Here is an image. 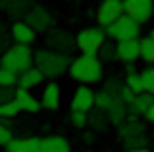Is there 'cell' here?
<instances>
[{"instance_id": "obj_1", "label": "cell", "mask_w": 154, "mask_h": 152, "mask_svg": "<svg viewBox=\"0 0 154 152\" xmlns=\"http://www.w3.org/2000/svg\"><path fill=\"white\" fill-rule=\"evenodd\" d=\"M69 76L81 85H94L103 81V60L96 54H81L69 63Z\"/></svg>"}, {"instance_id": "obj_2", "label": "cell", "mask_w": 154, "mask_h": 152, "mask_svg": "<svg viewBox=\"0 0 154 152\" xmlns=\"http://www.w3.org/2000/svg\"><path fill=\"white\" fill-rule=\"evenodd\" d=\"M69 54H60V51H54V49H36L34 51V65L45 74V78L54 81V78L63 76L67 70H69Z\"/></svg>"}, {"instance_id": "obj_3", "label": "cell", "mask_w": 154, "mask_h": 152, "mask_svg": "<svg viewBox=\"0 0 154 152\" xmlns=\"http://www.w3.org/2000/svg\"><path fill=\"white\" fill-rule=\"evenodd\" d=\"M119 141L123 143V148H150V137H147L145 123L139 119H127L119 125L116 132Z\"/></svg>"}, {"instance_id": "obj_4", "label": "cell", "mask_w": 154, "mask_h": 152, "mask_svg": "<svg viewBox=\"0 0 154 152\" xmlns=\"http://www.w3.org/2000/svg\"><path fill=\"white\" fill-rule=\"evenodd\" d=\"M0 65L16 72V74H23L25 70L34 67V51H31L29 45L14 43L5 54H0Z\"/></svg>"}, {"instance_id": "obj_5", "label": "cell", "mask_w": 154, "mask_h": 152, "mask_svg": "<svg viewBox=\"0 0 154 152\" xmlns=\"http://www.w3.org/2000/svg\"><path fill=\"white\" fill-rule=\"evenodd\" d=\"M105 34L109 36L112 40H132V38H139L141 36V23L134 20L132 16L123 14L119 20H114L109 27H105Z\"/></svg>"}, {"instance_id": "obj_6", "label": "cell", "mask_w": 154, "mask_h": 152, "mask_svg": "<svg viewBox=\"0 0 154 152\" xmlns=\"http://www.w3.org/2000/svg\"><path fill=\"white\" fill-rule=\"evenodd\" d=\"M105 27H85L76 34V49L81 54H98V49L105 43Z\"/></svg>"}, {"instance_id": "obj_7", "label": "cell", "mask_w": 154, "mask_h": 152, "mask_svg": "<svg viewBox=\"0 0 154 152\" xmlns=\"http://www.w3.org/2000/svg\"><path fill=\"white\" fill-rule=\"evenodd\" d=\"M45 47L47 49H54V51H60V54H72L76 49V36L69 34L67 29L51 27L45 34Z\"/></svg>"}, {"instance_id": "obj_8", "label": "cell", "mask_w": 154, "mask_h": 152, "mask_svg": "<svg viewBox=\"0 0 154 152\" xmlns=\"http://www.w3.org/2000/svg\"><path fill=\"white\" fill-rule=\"evenodd\" d=\"M25 23H27L36 34H47V31L51 29V25H54V18H51V11L47 7L34 5V7L29 9V14L25 16Z\"/></svg>"}, {"instance_id": "obj_9", "label": "cell", "mask_w": 154, "mask_h": 152, "mask_svg": "<svg viewBox=\"0 0 154 152\" xmlns=\"http://www.w3.org/2000/svg\"><path fill=\"white\" fill-rule=\"evenodd\" d=\"M125 14V5L123 0H100L98 9H96V20L100 27H109L114 20H119Z\"/></svg>"}, {"instance_id": "obj_10", "label": "cell", "mask_w": 154, "mask_h": 152, "mask_svg": "<svg viewBox=\"0 0 154 152\" xmlns=\"http://www.w3.org/2000/svg\"><path fill=\"white\" fill-rule=\"evenodd\" d=\"M125 14L139 23H145L154 16V0H123Z\"/></svg>"}, {"instance_id": "obj_11", "label": "cell", "mask_w": 154, "mask_h": 152, "mask_svg": "<svg viewBox=\"0 0 154 152\" xmlns=\"http://www.w3.org/2000/svg\"><path fill=\"white\" fill-rule=\"evenodd\" d=\"M96 107V92L92 85H78L72 96V110H81V112H89Z\"/></svg>"}, {"instance_id": "obj_12", "label": "cell", "mask_w": 154, "mask_h": 152, "mask_svg": "<svg viewBox=\"0 0 154 152\" xmlns=\"http://www.w3.org/2000/svg\"><path fill=\"white\" fill-rule=\"evenodd\" d=\"M116 51H119V60L125 65H132L141 58V40L132 38V40H119L116 43Z\"/></svg>"}, {"instance_id": "obj_13", "label": "cell", "mask_w": 154, "mask_h": 152, "mask_svg": "<svg viewBox=\"0 0 154 152\" xmlns=\"http://www.w3.org/2000/svg\"><path fill=\"white\" fill-rule=\"evenodd\" d=\"M40 105L45 110H49V112L58 110V105H60V85H58V83H47V85L42 87Z\"/></svg>"}, {"instance_id": "obj_14", "label": "cell", "mask_w": 154, "mask_h": 152, "mask_svg": "<svg viewBox=\"0 0 154 152\" xmlns=\"http://www.w3.org/2000/svg\"><path fill=\"white\" fill-rule=\"evenodd\" d=\"M11 38H14V43H20V45H31L36 40V31L29 27L25 20H14V25H11Z\"/></svg>"}, {"instance_id": "obj_15", "label": "cell", "mask_w": 154, "mask_h": 152, "mask_svg": "<svg viewBox=\"0 0 154 152\" xmlns=\"http://www.w3.org/2000/svg\"><path fill=\"white\" fill-rule=\"evenodd\" d=\"M112 125V121H109L107 112L100 107H94L87 112V128L94 130V132H107V128Z\"/></svg>"}, {"instance_id": "obj_16", "label": "cell", "mask_w": 154, "mask_h": 152, "mask_svg": "<svg viewBox=\"0 0 154 152\" xmlns=\"http://www.w3.org/2000/svg\"><path fill=\"white\" fill-rule=\"evenodd\" d=\"M152 101H154V96H152V94H147V92L136 94L134 101L127 105V119H139V116H143V114H145V110L150 107Z\"/></svg>"}, {"instance_id": "obj_17", "label": "cell", "mask_w": 154, "mask_h": 152, "mask_svg": "<svg viewBox=\"0 0 154 152\" xmlns=\"http://www.w3.org/2000/svg\"><path fill=\"white\" fill-rule=\"evenodd\" d=\"M16 103L20 105L23 112H29V114H36V112L42 107V105H40V98H36L29 90H23V87H18V90H16Z\"/></svg>"}, {"instance_id": "obj_18", "label": "cell", "mask_w": 154, "mask_h": 152, "mask_svg": "<svg viewBox=\"0 0 154 152\" xmlns=\"http://www.w3.org/2000/svg\"><path fill=\"white\" fill-rule=\"evenodd\" d=\"M42 81H45V74L36 65L25 70L23 74H18V87H23V90H36Z\"/></svg>"}, {"instance_id": "obj_19", "label": "cell", "mask_w": 154, "mask_h": 152, "mask_svg": "<svg viewBox=\"0 0 154 152\" xmlns=\"http://www.w3.org/2000/svg\"><path fill=\"white\" fill-rule=\"evenodd\" d=\"M40 137H29V139H11L5 148L7 152H38L40 150Z\"/></svg>"}, {"instance_id": "obj_20", "label": "cell", "mask_w": 154, "mask_h": 152, "mask_svg": "<svg viewBox=\"0 0 154 152\" xmlns=\"http://www.w3.org/2000/svg\"><path fill=\"white\" fill-rule=\"evenodd\" d=\"M38 152H72L69 141L60 134H54V137H45L40 141V150Z\"/></svg>"}, {"instance_id": "obj_21", "label": "cell", "mask_w": 154, "mask_h": 152, "mask_svg": "<svg viewBox=\"0 0 154 152\" xmlns=\"http://www.w3.org/2000/svg\"><path fill=\"white\" fill-rule=\"evenodd\" d=\"M107 116L112 121V125H121L123 121H127V103H123L121 96L112 98V103L107 107Z\"/></svg>"}, {"instance_id": "obj_22", "label": "cell", "mask_w": 154, "mask_h": 152, "mask_svg": "<svg viewBox=\"0 0 154 152\" xmlns=\"http://www.w3.org/2000/svg\"><path fill=\"white\" fill-rule=\"evenodd\" d=\"M31 7H34V0H9L5 11L9 14L11 20H25V16L29 14Z\"/></svg>"}, {"instance_id": "obj_23", "label": "cell", "mask_w": 154, "mask_h": 152, "mask_svg": "<svg viewBox=\"0 0 154 152\" xmlns=\"http://www.w3.org/2000/svg\"><path fill=\"white\" fill-rule=\"evenodd\" d=\"M123 83L127 87H130L132 92H136V94H141L143 92V83H141V74L134 70V65H127V74L123 78Z\"/></svg>"}, {"instance_id": "obj_24", "label": "cell", "mask_w": 154, "mask_h": 152, "mask_svg": "<svg viewBox=\"0 0 154 152\" xmlns=\"http://www.w3.org/2000/svg\"><path fill=\"white\" fill-rule=\"evenodd\" d=\"M98 58L103 60V65H107V63H116L119 60V51H116V45L114 43H109V40H105L103 47L98 49Z\"/></svg>"}, {"instance_id": "obj_25", "label": "cell", "mask_w": 154, "mask_h": 152, "mask_svg": "<svg viewBox=\"0 0 154 152\" xmlns=\"http://www.w3.org/2000/svg\"><path fill=\"white\" fill-rule=\"evenodd\" d=\"M100 83H103V90L107 92L109 96H114V98L121 96V90H123V85H125L123 78H119V76H107L105 81H100Z\"/></svg>"}, {"instance_id": "obj_26", "label": "cell", "mask_w": 154, "mask_h": 152, "mask_svg": "<svg viewBox=\"0 0 154 152\" xmlns=\"http://www.w3.org/2000/svg\"><path fill=\"white\" fill-rule=\"evenodd\" d=\"M139 74H141V83H143V92L154 96V65H147Z\"/></svg>"}, {"instance_id": "obj_27", "label": "cell", "mask_w": 154, "mask_h": 152, "mask_svg": "<svg viewBox=\"0 0 154 152\" xmlns=\"http://www.w3.org/2000/svg\"><path fill=\"white\" fill-rule=\"evenodd\" d=\"M141 58L147 65H154V38H150V36L141 40Z\"/></svg>"}, {"instance_id": "obj_28", "label": "cell", "mask_w": 154, "mask_h": 152, "mask_svg": "<svg viewBox=\"0 0 154 152\" xmlns=\"http://www.w3.org/2000/svg\"><path fill=\"white\" fill-rule=\"evenodd\" d=\"M11 139H14L11 119H2V116H0V145H7Z\"/></svg>"}, {"instance_id": "obj_29", "label": "cell", "mask_w": 154, "mask_h": 152, "mask_svg": "<svg viewBox=\"0 0 154 152\" xmlns=\"http://www.w3.org/2000/svg\"><path fill=\"white\" fill-rule=\"evenodd\" d=\"M18 112H23V110H20V105L16 103V98L14 101H7V103H0V116L2 119H16Z\"/></svg>"}, {"instance_id": "obj_30", "label": "cell", "mask_w": 154, "mask_h": 152, "mask_svg": "<svg viewBox=\"0 0 154 152\" xmlns=\"http://www.w3.org/2000/svg\"><path fill=\"white\" fill-rule=\"evenodd\" d=\"M69 121H72L74 128L85 130V128H87V112H81V110H72V112H69Z\"/></svg>"}, {"instance_id": "obj_31", "label": "cell", "mask_w": 154, "mask_h": 152, "mask_svg": "<svg viewBox=\"0 0 154 152\" xmlns=\"http://www.w3.org/2000/svg\"><path fill=\"white\" fill-rule=\"evenodd\" d=\"M0 85H14L16 87L18 85V74L0 65Z\"/></svg>"}, {"instance_id": "obj_32", "label": "cell", "mask_w": 154, "mask_h": 152, "mask_svg": "<svg viewBox=\"0 0 154 152\" xmlns=\"http://www.w3.org/2000/svg\"><path fill=\"white\" fill-rule=\"evenodd\" d=\"M11 40H14V38H11V31L0 23V54H5V51L11 47Z\"/></svg>"}, {"instance_id": "obj_33", "label": "cell", "mask_w": 154, "mask_h": 152, "mask_svg": "<svg viewBox=\"0 0 154 152\" xmlns=\"http://www.w3.org/2000/svg\"><path fill=\"white\" fill-rule=\"evenodd\" d=\"M112 98H114V96H109L105 90L96 92V107H100V110H105V112H107V107H109V103H112Z\"/></svg>"}, {"instance_id": "obj_34", "label": "cell", "mask_w": 154, "mask_h": 152, "mask_svg": "<svg viewBox=\"0 0 154 152\" xmlns=\"http://www.w3.org/2000/svg\"><path fill=\"white\" fill-rule=\"evenodd\" d=\"M16 98V87L14 85H0V103H7Z\"/></svg>"}, {"instance_id": "obj_35", "label": "cell", "mask_w": 154, "mask_h": 152, "mask_svg": "<svg viewBox=\"0 0 154 152\" xmlns=\"http://www.w3.org/2000/svg\"><path fill=\"white\" fill-rule=\"evenodd\" d=\"M81 141H83L85 145H92V143H96V132H94V130H83Z\"/></svg>"}, {"instance_id": "obj_36", "label": "cell", "mask_w": 154, "mask_h": 152, "mask_svg": "<svg viewBox=\"0 0 154 152\" xmlns=\"http://www.w3.org/2000/svg\"><path fill=\"white\" fill-rule=\"evenodd\" d=\"M134 96H136V92H132L127 85H123V90H121V98H123V103H127V105H130V103L134 101Z\"/></svg>"}, {"instance_id": "obj_37", "label": "cell", "mask_w": 154, "mask_h": 152, "mask_svg": "<svg viewBox=\"0 0 154 152\" xmlns=\"http://www.w3.org/2000/svg\"><path fill=\"white\" fill-rule=\"evenodd\" d=\"M143 119H145V123H154V101L150 103V107L145 110V114H143Z\"/></svg>"}, {"instance_id": "obj_38", "label": "cell", "mask_w": 154, "mask_h": 152, "mask_svg": "<svg viewBox=\"0 0 154 152\" xmlns=\"http://www.w3.org/2000/svg\"><path fill=\"white\" fill-rule=\"evenodd\" d=\"M123 152H152L150 148H125Z\"/></svg>"}, {"instance_id": "obj_39", "label": "cell", "mask_w": 154, "mask_h": 152, "mask_svg": "<svg viewBox=\"0 0 154 152\" xmlns=\"http://www.w3.org/2000/svg\"><path fill=\"white\" fill-rule=\"evenodd\" d=\"M7 5H9V0H0V11H5V9H7Z\"/></svg>"}, {"instance_id": "obj_40", "label": "cell", "mask_w": 154, "mask_h": 152, "mask_svg": "<svg viewBox=\"0 0 154 152\" xmlns=\"http://www.w3.org/2000/svg\"><path fill=\"white\" fill-rule=\"evenodd\" d=\"M150 38H154V29H152V31H150Z\"/></svg>"}, {"instance_id": "obj_41", "label": "cell", "mask_w": 154, "mask_h": 152, "mask_svg": "<svg viewBox=\"0 0 154 152\" xmlns=\"http://www.w3.org/2000/svg\"><path fill=\"white\" fill-rule=\"evenodd\" d=\"M150 150H152V152H154V143H152V145H150Z\"/></svg>"}, {"instance_id": "obj_42", "label": "cell", "mask_w": 154, "mask_h": 152, "mask_svg": "<svg viewBox=\"0 0 154 152\" xmlns=\"http://www.w3.org/2000/svg\"><path fill=\"white\" fill-rule=\"evenodd\" d=\"M83 152H92V150H83Z\"/></svg>"}]
</instances>
